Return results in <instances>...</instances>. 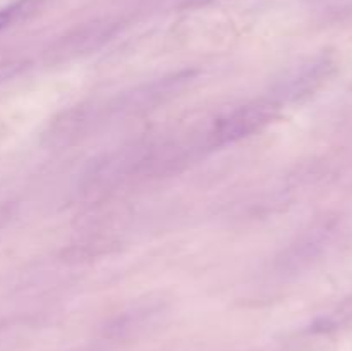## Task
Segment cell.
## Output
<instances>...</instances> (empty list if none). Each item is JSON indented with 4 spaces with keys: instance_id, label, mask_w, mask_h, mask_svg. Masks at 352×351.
Instances as JSON below:
<instances>
[{
    "instance_id": "6da1fadb",
    "label": "cell",
    "mask_w": 352,
    "mask_h": 351,
    "mask_svg": "<svg viewBox=\"0 0 352 351\" xmlns=\"http://www.w3.org/2000/svg\"><path fill=\"white\" fill-rule=\"evenodd\" d=\"M146 143L148 140L119 147L89 162L79 181V193L85 198L98 200L116 191L127 181L138 179Z\"/></svg>"
},
{
    "instance_id": "7a4b0ae2",
    "label": "cell",
    "mask_w": 352,
    "mask_h": 351,
    "mask_svg": "<svg viewBox=\"0 0 352 351\" xmlns=\"http://www.w3.org/2000/svg\"><path fill=\"white\" fill-rule=\"evenodd\" d=\"M280 112V105L270 96L243 103L229 112L222 114L212 123V126L203 131L206 150L237 143L244 138L253 136L274 123Z\"/></svg>"
},
{
    "instance_id": "3957f363",
    "label": "cell",
    "mask_w": 352,
    "mask_h": 351,
    "mask_svg": "<svg viewBox=\"0 0 352 351\" xmlns=\"http://www.w3.org/2000/svg\"><path fill=\"white\" fill-rule=\"evenodd\" d=\"M196 71L192 69H182V71L170 72L162 78L151 79V81L138 85L134 88L119 93L116 98L103 105V112L107 117H126L141 116L157 107L164 105L168 100L177 96L189 83L195 79Z\"/></svg>"
},
{
    "instance_id": "277c9868",
    "label": "cell",
    "mask_w": 352,
    "mask_h": 351,
    "mask_svg": "<svg viewBox=\"0 0 352 351\" xmlns=\"http://www.w3.org/2000/svg\"><path fill=\"white\" fill-rule=\"evenodd\" d=\"M336 71V58L329 54H318L315 57L302 58L298 64L285 69L274 81L270 88V98L278 105L301 102L315 92H318Z\"/></svg>"
},
{
    "instance_id": "5b68a950",
    "label": "cell",
    "mask_w": 352,
    "mask_h": 351,
    "mask_svg": "<svg viewBox=\"0 0 352 351\" xmlns=\"http://www.w3.org/2000/svg\"><path fill=\"white\" fill-rule=\"evenodd\" d=\"M337 229L339 220L336 217L325 215L316 219L275 257L274 268L284 275L302 272L329 250Z\"/></svg>"
},
{
    "instance_id": "8992f818",
    "label": "cell",
    "mask_w": 352,
    "mask_h": 351,
    "mask_svg": "<svg viewBox=\"0 0 352 351\" xmlns=\"http://www.w3.org/2000/svg\"><path fill=\"white\" fill-rule=\"evenodd\" d=\"M119 30V24L109 19H96L67 31L64 36L54 41L45 57L48 62H67L82 57L102 48Z\"/></svg>"
},
{
    "instance_id": "52a82bcc",
    "label": "cell",
    "mask_w": 352,
    "mask_h": 351,
    "mask_svg": "<svg viewBox=\"0 0 352 351\" xmlns=\"http://www.w3.org/2000/svg\"><path fill=\"white\" fill-rule=\"evenodd\" d=\"M102 123H107L103 105L98 103H79L58 114L48 126L45 138L48 145L57 148L71 147L78 143L82 138L89 136L91 131Z\"/></svg>"
},
{
    "instance_id": "ba28073f",
    "label": "cell",
    "mask_w": 352,
    "mask_h": 351,
    "mask_svg": "<svg viewBox=\"0 0 352 351\" xmlns=\"http://www.w3.org/2000/svg\"><path fill=\"white\" fill-rule=\"evenodd\" d=\"M162 313H164V303L160 299H143L134 303L129 308L122 310L119 315L112 317L109 323H105V336L113 339L138 336L153 326Z\"/></svg>"
},
{
    "instance_id": "9c48e42d",
    "label": "cell",
    "mask_w": 352,
    "mask_h": 351,
    "mask_svg": "<svg viewBox=\"0 0 352 351\" xmlns=\"http://www.w3.org/2000/svg\"><path fill=\"white\" fill-rule=\"evenodd\" d=\"M352 323V296L340 299L336 306L316 317L311 323V332L315 334H332Z\"/></svg>"
},
{
    "instance_id": "30bf717a",
    "label": "cell",
    "mask_w": 352,
    "mask_h": 351,
    "mask_svg": "<svg viewBox=\"0 0 352 351\" xmlns=\"http://www.w3.org/2000/svg\"><path fill=\"white\" fill-rule=\"evenodd\" d=\"M113 241L110 240H95V241H85V243L74 244V246L69 248L67 251H64V260H72V262H82L89 260L93 257H100V255L109 253L110 248L113 246Z\"/></svg>"
},
{
    "instance_id": "8fae6325",
    "label": "cell",
    "mask_w": 352,
    "mask_h": 351,
    "mask_svg": "<svg viewBox=\"0 0 352 351\" xmlns=\"http://www.w3.org/2000/svg\"><path fill=\"white\" fill-rule=\"evenodd\" d=\"M28 9V2H21V3H14V6L6 7V9H0V33L3 30L10 26L14 21L19 19Z\"/></svg>"
},
{
    "instance_id": "7c38bea8",
    "label": "cell",
    "mask_w": 352,
    "mask_h": 351,
    "mask_svg": "<svg viewBox=\"0 0 352 351\" xmlns=\"http://www.w3.org/2000/svg\"><path fill=\"white\" fill-rule=\"evenodd\" d=\"M315 2H344V0H315Z\"/></svg>"
}]
</instances>
